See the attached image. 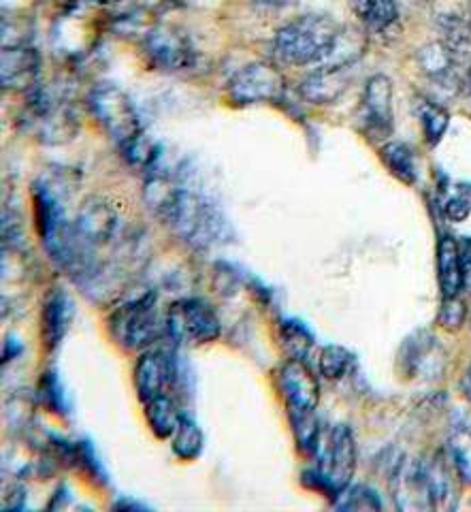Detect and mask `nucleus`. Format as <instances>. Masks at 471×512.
Segmentation results:
<instances>
[{
  "mask_svg": "<svg viewBox=\"0 0 471 512\" xmlns=\"http://www.w3.org/2000/svg\"><path fill=\"white\" fill-rule=\"evenodd\" d=\"M160 220L177 235V239H182L194 250H207L224 244L231 235L229 222H226L216 201L186 182L177 188L171 205Z\"/></svg>",
  "mask_w": 471,
  "mask_h": 512,
  "instance_id": "f257e3e1",
  "label": "nucleus"
},
{
  "mask_svg": "<svg viewBox=\"0 0 471 512\" xmlns=\"http://www.w3.org/2000/svg\"><path fill=\"white\" fill-rule=\"evenodd\" d=\"M341 37V28L329 15L307 13L284 24L273 37V56L288 67L320 64Z\"/></svg>",
  "mask_w": 471,
  "mask_h": 512,
  "instance_id": "f03ea898",
  "label": "nucleus"
},
{
  "mask_svg": "<svg viewBox=\"0 0 471 512\" xmlns=\"http://www.w3.org/2000/svg\"><path fill=\"white\" fill-rule=\"evenodd\" d=\"M316 468L305 472V478H314V489L337 498L354 476L356 442L348 425L320 429L314 451Z\"/></svg>",
  "mask_w": 471,
  "mask_h": 512,
  "instance_id": "7ed1b4c3",
  "label": "nucleus"
},
{
  "mask_svg": "<svg viewBox=\"0 0 471 512\" xmlns=\"http://www.w3.org/2000/svg\"><path fill=\"white\" fill-rule=\"evenodd\" d=\"M109 333L126 350H148L167 335L165 316L158 312L154 293H141L124 301L109 316Z\"/></svg>",
  "mask_w": 471,
  "mask_h": 512,
  "instance_id": "20e7f679",
  "label": "nucleus"
},
{
  "mask_svg": "<svg viewBox=\"0 0 471 512\" xmlns=\"http://www.w3.org/2000/svg\"><path fill=\"white\" fill-rule=\"evenodd\" d=\"M88 109L120 152H128L145 137L137 109L122 88L99 84L88 94Z\"/></svg>",
  "mask_w": 471,
  "mask_h": 512,
  "instance_id": "39448f33",
  "label": "nucleus"
},
{
  "mask_svg": "<svg viewBox=\"0 0 471 512\" xmlns=\"http://www.w3.org/2000/svg\"><path fill=\"white\" fill-rule=\"evenodd\" d=\"M167 338L175 344H209L220 338V318L203 299H177L167 314Z\"/></svg>",
  "mask_w": 471,
  "mask_h": 512,
  "instance_id": "423d86ee",
  "label": "nucleus"
},
{
  "mask_svg": "<svg viewBox=\"0 0 471 512\" xmlns=\"http://www.w3.org/2000/svg\"><path fill=\"white\" fill-rule=\"evenodd\" d=\"M141 50L154 69L165 73H177L190 69L197 62V50L184 30L158 24L143 37Z\"/></svg>",
  "mask_w": 471,
  "mask_h": 512,
  "instance_id": "0eeeda50",
  "label": "nucleus"
},
{
  "mask_svg": "<svg viewBox=\"0 0 471 512\" xmlns=\"http://www.w3.org/2000/svg\"><path fill=\"white\" fill-rule=\"evenodd\" d=\"M286 82L269 62H252L239 69L229 82V96L235 105L278 103L284 99Z\"/></svg>",
  "mask_w": 471,
  "mask_h": 512,
  "instance_id": "6e6552de",
  "label": "nucleus"
},
{
  "mask_svg": "<svg viewBox=\"0 0 471 512\" xmlns=\"http://www.w3.org/2000/svg\"><path fill=\"white\" fill-rule=\"evenodd\" d=\"M278 387L290 419L314 416L320 402V384L301 359H288L278 370Z\"/></svg>",
  "mask_w": 471,
  "mask_h": 512,
  "instance_id": "1a4fd4ad",
  "label": "nucleus"
},
{
  "mask_svg": "<svg viewBox=\"0 0 471 512\" xmlns=\"http://www.w3.org/2000/svg\"><path fill=\"white\" fill-rule=\"evenodd\" d=\"M135 391L141 404L160 395H171L177 382V363L171 352L160 348H148L135 363Z\"/></svg>",
  "mask_w": 471,
  "mask_h": 512,
  "instance_id": "9d476101",
  "label": "nucleus"
},
{
  "mask_svg": "<svg viewBox=\"0 0 471 512\" xmlns=\"http://www.w3.org/2000/svg\"><path fill=\"white\" fill-rule=\"evenodd\" d=\"M393 500L399 510H431L433 498L427 480L425 461L401 459L391 478Z\"/></svg>",
  "mask_w": 471,
  "mask_h": 512,
  "instance_id": "9b49d317",
  "label": "nucleus"
},
{
  "mask_svg": "<svg viewBox=\"0 0 471 512\" xmlns=\"http://www.w3.org/2000/svg\"><path fill=\"white\" fill-rule=\"evenodd\" d=\"M361 122L371 139H386L393 133V84L386 75H373L367 82Z\"/></svg>",
  "mask_w": 471,
  "mask_h": 512,
  "instance_id": "f8f14e48",
  "label": "nucleus"
},
{
  "mask_svg": "<svg viewBox=\"0 0 471 512\" xmlns=\"http://www.w3.org/2000/svg\"><path fill=\"white\" fill-rule=\"evenodd\" d=\"M41 69L39 54L28 45H11L3 50V79L5 90H28L37 84Z\"/></svg>",
  "mask_w": 471,
  "mask_h": 512,
  "instance_id": "ddd939ff",
  "label": "nucleus"
},
{
  "mask_svg": "<svg viewBox=\"0 0 471 512\" xmlns=\"http://www.w3.org/2000/svg\"><path fill=\"white\" fill-rule=\"evenodd\" d=\"M73 320V301L69 295L54 288V291L45 297L43 310H41V340L47 350H54L64 335H67Z\"/></svg>",
  "mask_w": 471,
  "mask_h": 512,
  "instance_id": "4468645a",
  "label": "nucleus"
},
{
  "mask_svg": "<svg viewBox=\"0 0 471 512\" xmlns=\"http://www.w3.org/2000/svg\"><path fill=\"white\" fill-rule=\"evenodd\" d=\"M437 280H440L442 297H459L463 291V265L459 242L450 235H442L437 242Z\"/></svg>",
  "mask_w": 471,
  "mask_h": 512,
  "instance_id": "2eb2a0df",
  "label": "nucleus"
},
{
  "mask_svg": "<svg viewBox=\"0 0 471 512\" xmlns=\"http://www.w3.org/2000/svg\"><path fill=\"white\" fill-rule=\"evenodd\" d=\"M403 363H408V372L412 376H435L440 374V363H444V350L431 335L418 333L416 340H408L405 344Z\"/></svg>",
  "mask_w": 471,
  "mask_h": 512,
  "instance_id": "dca6fc26",
  "label": "nucleus"
},
{
  "mask_svg": "<svg viewBox=\"0 0 471 512\" xmlns=\"http://www.w3.org/2000/svg\"><path fill=\"white\" fill-rule=\"evenodd\" d=\"M346 69H335V67H318L310 77L305 79L301 92L307 101L318 103V105H327L337 101V96L344 92L346 88V79L344 73Z\"/></svg>",
  "mask_w": 471,
  "mask_h": 512,
  "instance_id": "f3484780",
  "label": "nucleus"
},
{
  "mask_svg": "<svg viewBox=\"0 0 471 512\" xmlns=\"http://www.w3.org/2000/svg\"><path fill=\"white\" fill-rule=\"evenodd\" d=\"M143 412H145V419H148L150 429L154 431V436L160 440L171 438L184 416L171 395H160L150 399V402H145Z\"/></svg>",
  "mask_w": 471,
  "mask_h": 512,
  "instance_id": "a211bd4d",
  "label": "nucleus"
},
{
  "mask_svg": "<svg viewBox=\"0 0 471 512\" xmlns=\"http://www.w3.org/2000/svg\"><path fill=\"white\" fill-rule=\"evenodd\" d=\"M448 457L459 478L471 485V416H459L448 434Z\"/></svg>",
  "mask_w": 471,
  "mask_h": 512,
  "instance_id": "6ab92c4d",
  "label": "nucleus"
},
{
  "mask_svg": "<svg viewBox=\"0 0 471 512\" xmlns=\"http://www.w3.org/2000/svg\"><path fill=\"white\" fill-rule=\"evenodd\" d=\"M350 5L356 18L373 32H386L399 20V7L395 0H350Z\"/></svg>",
  "mask_w": 471,
  "mask_h": 512,
  "instance_id": "aec40b11",
  "label": "nucleus"
},
{
  "mask_svg": "<svg viewBox=\"0 0 471 512\" xmlns=\"http://www.w3.org/2000/svg\"><path fill=\"white\" fill-rule=\"evenodd\" d=\"M382 163L388 167L397 180L403 184H416L418 180V167H416V158L414 152L405 146V143L399 141H388L380 150Z\"/></svg>",
  "mask_w": 471,
  "mask_h": 512,
  "instance_id": "412c9836",
  "label": "nucleus"
},
{
  "mask_svg": "<svg viewBox=\"0 0 471 512\" xmlns=\"http://www.w3.org/2000/svg\"><path fill=\"white\" fill-rule=\"evenodd\" d=\"M356 367V357L344 346H324L318 359V370L320 374L331 380L339 382L348 378Z\"/></svg>",
  "mask_w": 471,
  "mask_h": 512,
  "instance_id": "4be33fe9",
  "label": "nucleus"
},
{
  "mask_svg": "<svg viewBox=\"0 0 471 512\" xmlns=\"http://www.w3.org/2000/svg\"><path fill=\"white\" fill-rule=\"evenodd\" d=\"M171 440H173V453L180 457V459H184V461H194L197 459L199 455H201V451H203V431H201V427L194 423L190 416H182V421H180V425H177V429H175V434L171 436Z\"/></svg>",
  "mask_w": 471,
  "mask_h": 512,
  "instance_id": "5701e85b",
  "label": "nucleus"
},
{
  "mask_svg": "<svg viewBox=\"0 0 471 512\" xmlns=\"http://www.w3.org/2000/svg\"><path fill=\"white\" fill-rule=\"evenodd\" d=\"M418 120L422 126V133L429 146H437L442 141L444 133L448 131L450 116L444 107H440L433 101H420L418 103Z\"/></svg>",
  "mask_w": 471,
  "mask_h": 512,
  "instance_id": "b1692460",
  "label": "nucleus"
},
{
  "mask_svg": "<svg viewBox=\"0 0 471 512\" xmlns=\"http://www.w3.org/2000/svg\"><path fill=\"white\" fill-rule=\"evenodd\" d=\"M280 340L290 359L305 361L307 352L314 346V335L299 320H282L280 323Z\"/></svg>",
  "mask_w": 471,
  "mask_h": 512,
  "instance_id": "393cba45",
  "label": "nucleus"
},
{
  "mask_svg": "<svg viewBox=\"0 0 471 512\" xmlns=\"http://www.w3.org/2000/svg\"><path fill=\"white\" fill-rule=\"evenodd\" d=\"M337 510H356V512H369V510H380L382 502L378 493L365 487V485H348L344 491L337 495L333 504Z\"/></svg>",
  "mask_w": 471,
  "mask_h": 512,
  "instance_id": "a878e982",
  "label": "nucleus"
},
{
  "mask_svg": "<svg viewBox=\"0 0 471 512\" xmlns=\"http://www.w3.org/2000/svg\"><path fill=\"white\" fill-rule=\"evenodd\" d=\"M420 64L427 75H431L433 79H442L452 71V54L444 45L433 43L427 45L425 50H420Z\"/></svg>",
  "mask_w": 471,
  "mask_h": 512,
  "instance_id": "bb28decb",
  "label": "nucleus"
},
{
  "mask_svg": "<svg viewBox=\"0 0 471 512\" xmlns=\"http://www.w3.org/2000/svg\"><path fill=\"white\" fill-rule=\"evenodd\" d=\"M442 207H444V214L454 222H461L467 216H471V186L469 184L454 186Z\"/></svg>",
  "mask_w": 471,
  "mask_h": 512,
  "instance_id": "cd10ccee",
  "label": "nucleus"
},
{
  "mask_svg": "<svg viewBox=\"0 0 471 512\" xmlns=\"http://www.w3.org/2000/svg\"><path fill=\"white\" fill-rule=\"evenodd\" d=\"M41 397H43V404L58 412V414H64L67 412V404H64V395H62V387L60 382L56 378L54 372H47L41 380Z\"/></svg>",
  "mask_w": 471,
  "mask_h": 512,
  "instance_id": "c85d7f7f",
  "label": "nucleus"
},
{
  "mask_svg": "<svg viewBox=\"0 0 471 512\" xmlns=\"http://www.w3.org/2000/svg\"><path fill=\"white\" fill-rule=\"evenodd\" d=\"M465 303L459 297H444L440 310V325L446 329H459L465 323Z\"/></svg>",
  "mask_w": 471,
  "mask_h": 512,
  "instance_id": "c756f323",
  "label": "nucleus"
},
{
  "mask_svg": "<svg viewBox=\"0 0 471 512\" xmlns=\"http://www.w3.org/2000/svg\"><path fill=\"white\" fill-rule=\"evenodd\" d=\"M461 250V265H463V288L471 291V237H465L459 244Z\"/></svg>",
  "mask_w": 471,
  "mask_h": 512,
  "instance_id": "7c9ffc66",
  "label": "nucleus"
},
{
  "mask_svg": "<svg viewBox=\"0 0 471 512\" xmlns=\"http://www.w3.org/2000/svg\"><path fill=\"white\" fill-rule=\"evenodd\" d=\"M256 5H261L265 9H284V7H290L295 0H254Z\"/></svg>",
  "mask_w": 471,
  "mask_h": 512,
  "instance_id": "2f4dec72",
  "label": "nucleus"
},
{
  "mask_svg": "<svg viewBox=\"0 0 471 512\" xmlns=\"http://www.w3.org/2000/svg\"><path fill=\"white\" fill-rule=\"evenodd\" d=\"M461 387H463V393H465V397H467L469 402H471V365H469V370H467V372H465V376H463Z\"/></svg>",
  "mask_w": 471,
  "mask_h": 512,
  "instance_id": "473e14b6",
  "label": "nucleus"
},
{
  "mask_svg": "<svg viewBox=\"0 0 471 512\" xmlns=\"http://www.w3.org/2000/svg\"><path fill=\"white\" fill-rule=\"evenodd\" d=\"M90 3H96V5H109V3H116V0H90Z\"/></svg>",
  "mask_w": 471,
  "mask_h": 512,
  "instance_id": "72a5a7b5",
  "label": "nucleus"
}]
</instances>
